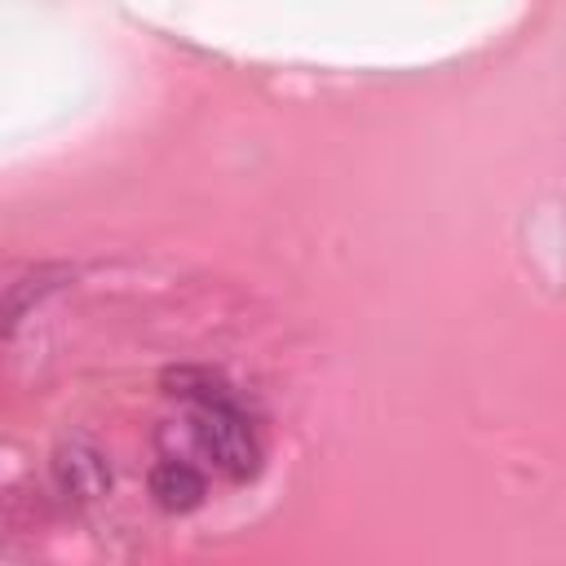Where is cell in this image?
<instances>
[{"instance_id":"2","label":"cell","mask_w":566,"mask_h":566,"mask_svg":"<svg viewBox=\"0 0 566 566\" xmlns=\"http://www.w3.org/2000/svg\"><path fill=\"white\" fill-rule=\"evenodd\" d=\"M150 495H155L164 509L186 513V509H195V504L203 500V473H199L195 464H186V460H164V464H155V473H150Z\"/></svg>"},{"instance_id":"1","label":"cell","mask_w":566,"mask_h":566,"mask_svg":"<svg viewBox=\"0 0 566 566\" xmlns=\"http://www.w3.org/2000/svg\"><path fill=\"white\" fill-rule=\"evenodd\" d=\"M199 451L226 473V478H252L261 464V442L252 433V424L243 420V411L226 398V389L199 398V411L190 420Z\"/></svg>"}]
</instances>
